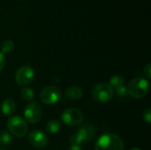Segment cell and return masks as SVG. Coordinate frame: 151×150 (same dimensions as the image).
I'll use <instances>...</instances> for the list:
<instances>
[{
	"label": "cell",
	"mask_w": 151,
	"mask_h": 150,
	"mask_svg": "<svg viewBox=\"0 0 151 150\" xmlns=\"http://www.w3.org/2000/svg\"><path fill=\"white\" fill-rule=\"evenodd\" d=\"M25 119L30 124L38 123L42 117V109L41 105L36 102H31L24 110Z\"/></svg>",
	"instance_id": "obj_6"
},
{
	"label": "cell",
	"mask_w": 151,
	"mask_h": 150,
	"mask_svg": "<svg viewBox=\"0 0 151 150\" xmlns=\"http://www.w3.org/2000/svg\"><path fill=\"white\" fill-rule=\"evenodd\" d=\"M35 71L29 65L20 67L15 73V81L19 86H27L35 79Z\"/></svg>",
	"instance_id": "obj_8"
},
{
	"label": "cell",
	"mask_w": 151,
	"mask_h": 150,
	"mask_svg": "<svg viewBox=\"0 0 151 150\" xmlns=\"http://www.w3.org/2000/svg\"><path fill=\"white\" fill-rule=\"evenodd\" d=\"M15 49V44L12 40H6L3 42L1 46V52L3 54H7L11 53Z\"/></svg>",
	"instance_id": "obj_16"
},
{
	"label": "cell",
	"mask_w": 151,
	"mask_h": 150,
	"mask_svg": "<svg viewBox=\"0 0 151 150\" xmlns=\"http://www.w3.org/2000/svg\"><path fill=\"white\" fill-rule=\"evenodd\" d=\"M84 116L81 111L75 108L65 110L61 114V121L68 126H76L82 123Z\"/></svg>",
	"instance_id": "obj_5"
},
{
	"label": "cell",
	"mask_w": 151,
	"mask_h": 150,
	"mask_svg": "<svg viewBox=\"0 0 151 150\" xmlns=\"http://www.w3.org/2000/svg\"><path fill=\"white\" fill-rule=\"evenodd\" d=\"M143 119L148 123H151V110L150 109H147L144 112H143Z\"/></svg>",
	"instance_id": "obj_19"
},
{
	"label": "cell",
	"mask_w": 151,
	"mask_h": 150,
	"mask_svg": "<svg viewBox=\"0 0 151 150\" xmlns=\"http://www.w3.org/2000/svg\"><path fill=\"white\" fill-rule=\"evenodd\" d=\"M0 150H2V148H1V147H0Z\"/></svg>",
	"instance_id": "obj_24"
},
{
	"label": "cell",
	"mask_w": 151,
	"mask_h": 150,
	"mask_svg": "<svg viewBox=\"0 0 151 150\" xmlns=\"http://www.w3.org/2000/svg\"><path fill=\"white\" fill-rule=\"evenodd\" d=\"M65 96L71 101H78L82 97V90L79 87H70L65 92Z\"/></svg>",
	"instance_id": "obj_11"
},
{
	"label": "cell",
	"mask_w": 151,
	"mask_h": 150,
	"mask_svg": "<svg viewBox=\"0 0 151 150\" xmlns=\"http://www.w3.org/2000/svg\"><path fill=\"white\" fill-rule=\"evenodd\" d=\"M109 85L112 88L113 90L114 89L118 90L119 88H120L125 86V80L120 75H114V76L111 77Z\"/></svg>",
	"instance_id": "obj_13"
},
{
	"label": "cell",
	"mask_w": 151,
	"mask_h": 150,
	"mask_svg": "<svg viewBox=\"0 0 151 150\" xmlns=\"http://www.w3.org/2000/svg\"><path fill=\"white\" fill-rule=\"evenodd\" d=\"M20 97L24 101L31 102L35 98V93H34L33 89H31L29 88H24L20 91Z\"/></svg>",
	"instance_id": "obj_15"
},
{
	"label": "cell",
	"mask_w": 151,
	"mask_h": 150,
	"mask_svg": "<svg viewBox=\"0 0 151 150\" xmlns=\"http://www.w3.org/2000/svg\"><path fill=\"white\" fill-rule=\"evenodd\" d=\"M4 65H5V57H4V55L0 51V71L3 70V68L4 67Z\"/></svg>",
	"instance_id": "obj_21"
},
{
	"label": "cell",
	"mask_w": 151,
	"mask_h": 150,
	"mask_svg": "<svg viewBox=\"0 0 151 150\" xmlns=\"http://www.w3.org/2000/svg\"><path fill=\"white\" fill-rule=\"evenodd\" d=\"M114 95V90L107 83L97 84L92 90V97L98 103H106Z\"/></svg>",
	"instance_id": "obj_3"
},
{
	"label": "cell",
	"mask_w": 151,
	"mask_h": 150,
	"mask_svg": "<svg viewBox=\"0 0 151 150\" xmlns=\"http://www.w3.org/2000/svg\"><path fill=\"white\" fill-rule=\"evenodd\" d=\"M28 141L31 146L35 149H43L47 146L49 138L43 132L40 130H34L28 135Z\"/></svg>",
	"instance_id": "obj_9"
},
{
	"label": "cell",
	"mask_w": 151,
	"mask_h": 150,
	"mask_svg": "<svg viewBox=\"0 0 151 150\" xmlns=\"http://www.w3.org/2000/svg\"><path fill=\"white\" fill-rule=\"evenodd\" d=\"M68 150H81V147L77 145H71Z\"/></svg>",
	"instance_id": "obj_22"
},
{
	"label": "cell",
	"mask_w": 151,
	"mask_h": 150,
	"mask_svg": "<svg viewBox=\"0 0 151 150\" xmlns=\"http://www.w3.org/2000/svg\"><path fill=\"white\" fill-rule=\"evenodd\" d=\"M127 94L133 98L141 99L145 97L150 92V82L142 77L134 78L127 87Z\"/></svg>",
	"instance_id": "obj_2"
},
{
	"label": "cell",
	"mask_w": 151,
	"mask_h": 150,
	"mask_svg": "<svg viewBox=\"0 0 151 150\" xmlns=\"http://www.w3.org/2000/svg\"><path fill=\"white\" fill-rule=\"evenodd\" d=\"M96 127L93 125L86 124V125L81 126V128H79V130L76 132V134L78 135V137L83 143L86 141H92L96 136Z\"/></svg>",
	"instance_id": "obj_10"
},
{
	"label": "cell",
	"mask_w": 151,
	"mask_h": 150,
	"mask_svg": "<svg viewBox=\"0 0 151 150\" xmlns=\"http://www.w3.org/2000/svg\"><path fill=\"white\" fill-rule=\"evenodd\" d=\"M1 110L4 116H12L16 110V103L12 99H5L2 103Z\"/></svg>",
	"instance_id": "obj_12"
},
{
	"label": "cell",
	"mask_w": 151,
	"mask_h": 150,
	"mask_svg": "<svg viewBox=\"0 0 151 150\" xmlns=\"http://www.w3.org/2000/svg\"><path fill=\"white\" fill-rule=\"evenodd\" d=\"M95 150H124V142L117 134L105 133L96 141Z\"/></svg>",
	"instance_id": "obj_1"
},
{
	"label": "cell",
	"mask_w": 151,
	"mask_h": 150,
	"mask_svg": "<svg viewBox=\"0 0 151 150\" xmlns=\"http://www.w3.org/2000/svg\"><path fill=\"white\" fill-rule=\"evenodd\" d=\"M130 150H142V149H130Z\"/></svg>",
	"instance_id": "obj_23"
},
{
	"label": "cell",
	"mask_w": 151,
	"mask_h": 150,
	"mask_svg": "<svg viewBox=\"0 0 151 150\" xmlns=\"http://www.w3.org/2000/svg\"><path fill=\"white\" fill-rule=\"evenodd\" d=\"M117 91V95L119 96V97H121V98H123V97H125L127 95V87H122V88H119L118 90H116Z\"/></svg>",
	"instance_id": "obj_20"
},
{
	"label": "cell",
	"mask_w": 151,
	"mask_h": 150,
	"mask_svg": "<svg viewBox=\"0 0 151 150\" xmlns=\"http://www.w3.org/2000/svg\"><path fill=\"white\" fill-rule=\"evenodd\" d=\"M7 127L10 130V133L16 137H24L27 133V125L26 121L19 116L10 118L7 121Z\"/></svg>",
	"instance_id": "obj_4"
},
{
	"label": "cell",
	"mask_w": 151,
	"mask_h": 150,
	"mask_svg": "<svg viewBox=\"0 0 151 150\" xmlns=\"http://www.w3.org/2000/svg\"><path fill=\"white\" fill-rule=\"evenodd\" d=\"M61 95V90L58 87L48 86L42 90L40 94V98L41 101L45 104H54L60 101Z\"/></svg>",
	"instance_id": "obj_7"
},
{
	"label": "cell",
	"mask_w": 151,
	"mask_h": 150,
	"mask_svg": "<svg viewBox=\"0 0 151 150\" xmlns=\"http://www.w3.org/2000/svg\"><path fill=\"white\" fill-rule=\"evenodd\" d=\"M143 72H144V75L147 79H150L151 78V65L150 64H147L146 66H144L143 68Z\"/></svg>",
	"instance_id": "obj_18"
},
{
	"label": "cell",
	"mask_w": 151,
	"mask_h": 150,
	"mask_svg": "<svg viewBox=\"0 0 151 150\" xmlns=\"http://www.w3.org/2000/svg\"><path fill=\"white\" fill-rule=\"evenodd\" d=\"M60 127H61L60 122L57 119H53L48 122L46 126V131L50 134H55L59 131Z\"/></svg>",
	"instance_id": "obj_14"
},
{
	"label": "cell",
	"mask_w": 151,
	"mask_h": 150,
	"mask_svg": "<svg viewBox=\"0 0 151 150\" xmlns=\"http://www.w3.org/2000/svg\"><path fill=\"white\" fill-rule=\"evenodd\" d=\"M12 141V135L11 133L7 131H3L0 133V144L3 146L10 144Z\"/></svg>",
	"instance_id": "obj_17"
}]
</instances>
